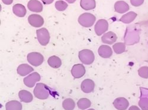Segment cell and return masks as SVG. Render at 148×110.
<instances>
[{
	"mask_svg": "<svg viewBox=\"0 0 148 110\" xmlns=\"http://www.w3.org/2000/svg\"><path fill=\"white\" fill-rule=\"evenodd\" d=\"M33 93L36 98L40 100H46L50 94V90L48 87L43 83H38L36 85Z\"/></svg>",
	"mask_w": 148,
	"mask_h": 110,
	"instance_id": "1",
	"label": "cell"
},
{
	"mask_svg": "<svg viewBox=\"0 0 148 110\" xmlns=\"http://www.w3.org/2000/svg\"><path fill=\"white\" fill-rule=\"evenodd\" d=\"M95 17L91 13H83L78 18V22L84 27L89 28L93 26L95 21Z\"/></svg>",
	"mask_w": 148,
	"mask_h": 110,
	"instance_id": "2",
	"label": "cell"
},
{
	"mask_svg": "<svg viewBox=\"0 0 148 110\" xmlns=\"http://www.w3.org/2000/svg\"><path fill=\"white\" fill-rule=\"evenodd\" d=\"M79 59L82 63L85 65H90L94 61V54L90 50H83L80 51L78 54Z\"/></svg>",
	"mask_w": 148,
	"mask_h": 110,
	"instance_id": "3",
	"label": "cell"
},
{
	"mask_svg": "<svg viewBox=\"0 0 148 110\" xmlns=\"http://www.w3.org/2000/svg\"><path fill=\"white\" fill-rule=\"evenodd\" d=\"M37 38L39 43L43 46H46L50 40V34L46 28H42L36 31Z\"/></svg>",
	"mask_w": 148,
	"mask_h": 110,
	"instance_id": "4",
	"label": "cell"
},
{
	"mask_svg": "<svg viewBox=\"0 0 148 110\" xmlns=\"http://www.w3.org/2000/svg\"><path fill=\"white\" fill-rule=\"evenodd\" d=\"M27 61L31 65L38 67L43 63L44 57L39 53L33 52L27 55Z\"/></svg>",
	"mask_w": 148,
	"mask_h": 110,
	"instance_id": "5",
	"label": "cell"
},
{
	"mask_svg": "<svg viewBox=\"0 0 148 110\" xmlns=\"http://www.w3.org/2000/svg\"><path fill=\"white\" fill-rule=\"evenodd\" d=\"M40 80L41 77L40 74H39V73L35 72L30 74L26 78H24L23 81L24 84H25V85H26L27 87L29 88H32L35 85L36 82H39V81H40Z\"/></svg>",
	"mask_w": 148,
	"mask_h": 110,
	"instance_id": "6",
	"label": "cell"
},
{
	"mask_svg": "<svg viewBox=\"0 0 148 110\" xmlns=\"http://www.w3.org/2000/svg\"><path fill=\"white\" fill-rule=\"evenodd\" d=\"M108 29V24L107 20H99L95 26V32L98 36H100Z\"/></svg>",
	"mask_w": 148,
	"mask_h": 110,
	"instance_id": "7",
	"label": "cell"
},
{
	"mask_svg": "<svg viewBox=\"0 0 148 110\" xmlns=\"http://www.w3.org/2000/svg\"><path fill=\"white\" fill-rule=\"evenodd\" d=\"M28 21L32 27L36 28L42 27L44 24L43 17L38 14H32L29 16Z\"/></svg>",
	"mask_w": 148,
	"mask_h": 110,
	"instance_id": "8",
	"label": "cell"
},
{
	"mask_svg": "<svg viewBox=\"0 0 148 110\" xmlns=\"http://www.w3.org/2000/svg\"><path fill=\"white\" fill-rule=\"evenodd\" d=\"M85 68L81 64L74 65L71 70V74L75 78H80L85 74Z\"/></svg>",
	"mask_w": 148,
	"mask_h": 110,
	"instance_id": "9",
	"label": "cell"
},
{
	"mask_svg": "<svg viewBox=\"0 0 148 110\" xmlns=\"http://www.w3.org/2000/svg\"><path fill=\"white\" fill-rule=\"evenodd\" d=\"M95 84L94 82L90 79H86L84 80L81 85V88L82 91L85 93H90L92 92L94 90Z\"/></svg>",
	"mask_w": 148,
	"mask_h": 110,
	"instance_id": "10",
	"label": "cell"
},
{
	"mask_svg": "<svg viewBox=\"0 0 148 110\" xmlns=\"http://www.w3.org/2000/svg\"><path fill=\"white\" fill-rule=\"evenodd\" d=\"M113 105L118 110H126L129 105V103L125 98L119 97L114 101Z\"/></svg>",
	"mask_w": 148,
	"mask_h": 110,
	"instance_id": "11",
	"label": "cell"
},
{
	"mask_svg": "<svg viewBox=\"0 0 148 110\" xmlns=\"http://www.w3.org/2000/svg\"><path fill=\"white\" fill-rule=\"evenodd\" d=\"M27 8L34 13H40L43 10V5L38 0H30L27 4Z\"/></svg>",
	"mask_w": 148,
	"mask_h": 110,
	"instance_id": "12",
	"label": "cell"
},
{
	"mask_svg": "<svg viewBox=\"0 0 148 110\" xmlns=\"http://www.w3.org/2000/svg\"><path fill=\"white\" fill-rule=\"evenodd\" d=\"M117 39V36L115 33L113 32L110 31L106 34H104L102 38L101 41L103 43L107 44H113L114 43Z\"/></svg>",
	"mask_w": 148,
	"mask_h": 110,
	"instance_id": "13",
	"label": "cell"
},
{
	"mask_svg": "<svg viewBox=\"0 0 148 110\" xmlns=\"http://www.w3.org/2000/svg\"><path fill=\"white\" fill-rule=\"evenodd\" d=\"M98 52L99 55L104 58H108L113 54L112 48L106 45H102L100 46L98 48Z\"/></svg>",
	"mask_w": 148,
	"mask_h": 110,
	"instance_id": "14",
	"label": "cell"
},
{
	"mask_svg": "<svg viewBox=\"0 0 148 110\" xmlns=\"http://www.w3.org/2000/svg\"><path fill=\"white\" fill-rule=\"evenodd\" d=\"M129 5L127 3L123 1H117L114 4V9L118 13L123 14L129 10Z\"/></svg>",
	"mask_w": 148,
	"mask_h": 110,
	"instance_id": "15",
	"label": "cell"
},
{
	"mask_svg": "<svg viewBox=\"0 0 148 110\" xmlns=\"http://www.w3.org/2000/svg\"><path fill=\"white\" fill-rule=\"evenodd\" d=\"M34 69L28 64H23L20 65L17 70L18 74L21 76H26V75L30 74L31 72H33Z\"/></svg>",
	"mask_w": 148,
	"mask_h": 110,
	"instance_id": "16",
	"label": "cell"
},
{
	"mask_svg": "<svg viewBox=\"0 0 148 110\" xmlns=\"http://www.w3.org/2000/svg\"><path fill=\"white\" fill-rule=\"evenodd\" d=\"M13 13L18 17H24L27 13L25 7L20 4H15L13 7Z\"/></svg>",
	"mask_w": 148,
	"mask_h": 110,
	"instance_id": "17",
	"label": "cell"
},
{
	"mask_svg": "<svg viewBox=\"0 0 148 110\" xmlns=\"http://www.w3.org/2000/svg\"><path fill=\"white\" fill-rule=\"evenodd\" d=\"M19 99L22 102L29 103L33 100V95L30 92L26 90H21L18 93Z\"/></svg>",
	"mask_w": 148,
	"mask_h": 110,
	"instance_id": "18",
	"label": "cell"
},
{
	"mask_svg": "<svg viewBox=\"0 0 148 110\" xmlns=\"http://www.w3.org/2000/svg\"><path fill=\"white\" fill-rule=\"evenodd\" d=\"M81 7L85 10H91L95 8L96 3L95 0H81Z\"/></svg>",
	"mask_w": 148,
	"mask_h": 110,
	"instance_id": "19",
	"label": "cell"
},
{
	"mask_svg": "<svg viewBox=\"0 0 148 110\" xmlns=\"http://www.w3.org/2000/svg\"><path fill=\"white\" fill-rule=\"evenodd\" d=\"M137 17V14L133 11H130L129 13L123 16L120 19V21L125 24H129L133 21Z\"/></svg>",
	"mask_w": 148,
	"mask_h": 110,
	"instance_id": "20",
	"label": "cell"
},
{
	"mask_svg": "<svg viewBox=\"0 0 148 110\" xmlns=\"http://www.w3.org/2000/svg\"><path fill=\"white\" fill-rule=\"evenodd\" d=\"M47 63L49 65L53 68H58L62 65L61 59L55 55L49 57L47 60Z\"/></svg>",
	"mask_w": 148,
	"mask_h": 110,
	"instance_id": "21",
	"label": "cell"
},
{
	"mask_svg": "<svg viewBox=\"0 0 148 110\" xmlns=\"http://www.w3.org/2000/svg\"><path fill=\"white\" fill-rule=\"evenodd\" d=\"M6 110H22V105L18 101L13 100L5 104Z\"/></svg>",
	"mask_w": 148,
	"mask_h": 110,
	"instance_id": "22",
	"label": "cell"
},
{
	"mask_svg": "<svg viewBox=\"0 0 148 110\" xmlns=\"http://www.w3.org/2000/svg\"><path fill=\"white\" fill-rule=\"evenodd\" d=\"M77 105L79 109L84 110L90 107L91 103L90 100L87 99H81L79 100H78Z\"/></svg>",
	"mask_w": 148,
	"mask_h": 110,
	"instance_id": "23",
	"label": "cell"
},
{
	"mask_svg": "<svg viewBox=\"0 0 148 110\" xmlns=\"http://www.w3.org/2000/svg\"><path fill=\"white\" fill-rule=\"evenodd\" d=\"M62 106L65 110H73L75 107V104L72 99H67L63 101Z\"/></svg>",
	"mask_w": 148,
	"mask_h": 110,
	"instance_id": "24",
	"label": "cell"
},
{
	"mask_svg": "<svg viewBox=\"0 0 148 110\" xmlns=\"http://www.w3.org/2000/svg\"><path fill=\"white\" fill-rule=\"evenodd\" d=\"M113 48L117 54H120L125 51L126 45L125 44L123 43H118L113 45Z\"/></svg>",
	"mask_w": 148,
	"mask_h": 110,
	"instance_id": "25",
	"label": "cell"
},
{
	"mask_svg": "<svg viewBox=\"0 0 148 110\" xmlns=\"http://www.w3.org/2000/svg\"><path fill=\"white\" fill-rule=\"evenodd\" d=\"M68 7V4L64 1H58L55 3V8L58 11H63Z\"/></svg>",
	"mask_w": 148,
	"mask_h": 110,
	"instance_id": "26",
	"label": "cell"
},
{
	"mask_svg": "<svg viewBox=\"0 0 148 110\" xmlns=\"http://www.w3.org/2000/svg\"><path fill=\"white\" fill-rule=\"evenodd\" d=\"M139 76L145 79L148 78V67H142L138 70Z\"/></svg>",
	"mask_w": 148,
	"mask_h": 110,
	"instance_id": "27",
	"label": "cell"
},
{
	"mask_svg": "<svg viewBox=\"0 0 148 110\" xmlns=\"http://www.w3.org/2000/svg\"><path fill=\"white\" fill-rule=\"evenodd\" d=\"M139 105L142 110H148V99L147 98H141Z\"/></svg>",
	"mask_w": 148,
	"mask_h": 110,
	"instance_id": "28",
	"label": "cell"
},
{
	"mask_svg": "<svg viewBox=\"0 0 148 110\" xmlns=\"http://www.w3.org/2000/svg\"><path fill=\"white\" fill-rule=\"evenodd\" d=\"M144 0H130V3L133 6L139 7L143 4Z\"/></svg>",
	"mask_w": 148,
	"mask_h": 110,
	"instance_id": "29",
	"label": "cell"
},
{
	"mask_svg": "<svg viewBox=\"0 0 148 110\" xmlns=\"http://www.w3.org/2000/svg\"><path fill=\"white\" fill-rule=\"evenodd\" d=\"M41 1L44 4L48 5V4H52L54 0H41Z\"/></svg>",
	"mask_w": 148,
	"mask_h": 110,
	"instance_id": "30",
	"label": "cell"
},
{
	"mask_svg": "<svg viewBox=\"0 0 148 110\" xmlns=\"http://www.w3.org/2000/svg\"><path fill=\"white\" fill-rule=\"evenodd\" d=\"M3 3L5 5H10L13 2V0H2Z\"/></svg>",
	"mask_w": 148,
	"mask_h": 110,
	"instance_id": "31",
	"label": "cell"
},
{
	"mask_svg": "<svg viewBox=\"0 0 148 110\" xmlns=\"http://www.w3.org/2000/svg\"><path fill=\"white\" fill-rule=\"evenodd\" d=\"M129 110H140V108L139 107H138L137 106H135V105H132L131 106Z\"/></svg>",
	"mask_w": 148,
	"mask_h": 110,
	"instance_id": "32",
	"label": "cell"
},
{
	"mask_svg": "<svg viewBox=\"0 0 148 110\" xmlns=\"http://www.w3.org/2000/svg\"><path fill=\"white\" fill-rule=\"evenodd\" d=\"M69 4H72L76 1V0H65Z\"/></svg>",
	"mask_w": 148,
	"mask_h": 110,
	"instance_id": "33",
	"label": "cell"
},
{
	"mask_svg": "<svg viewBox=\"0 0 148 110\" xmlns=\"http://www.w3.org/2000/svg\"><path fill=\"white\" fill-rule=\"evenodd\" d=\"M88 110H95L94 109H88Z\"/></svg>",
	"mask_w": 148,
	"mask_h": 110,
	"instance_id": "34",
	"label": "cell"
},
{
	"mask_svg": "<svg viewBox=\"0 0 148 110\" xmlns=\"http://www.w3.org/2000/svg\"><path fill=\"white\" fill-rule=\"evenodd\" d=\"M147 44H148V42H147Z\"/></svg>",
	"mask_w": 148,
	"mask_h": 110,
	"instance_id": "35",
	"label": "cell"
}]
</instances>
